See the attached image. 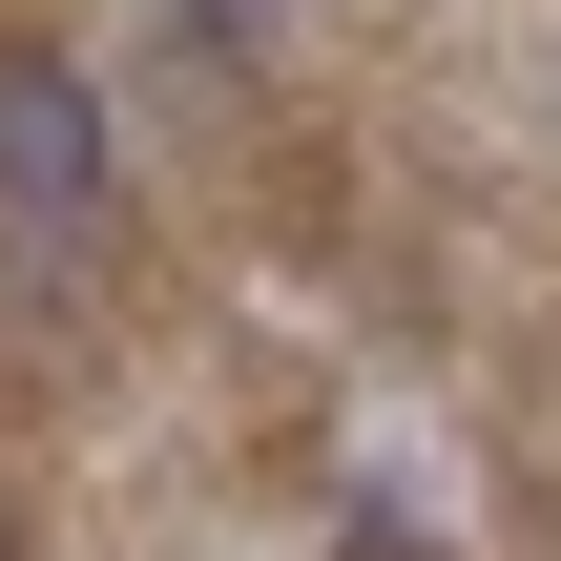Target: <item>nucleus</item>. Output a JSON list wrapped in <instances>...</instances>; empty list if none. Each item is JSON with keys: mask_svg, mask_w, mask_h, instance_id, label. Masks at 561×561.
<instances>
[{"mask_svg": "<svg viewBox=\"0 0 561 561\" xmlns=\"http://www.w3.org/2000/svg\"><path fill=\"white\" fill-rule=\"evenodd\" d=\"M104 208V104L83 62H0V229H83Z\"/></svg>", "mask_w": 561, "mask_h": 561, "instance_id": "nucleus-1", "label": "nucleus"}, {"mask_svg": "<svg viewBox=\"0 0 561 561\" xmlns=\"http://www.w3.org/2000/svg\"><path fill=\"white\" fill-rule=\"evenodd\" d=\"M167 21H208V42H271V21H291V0H167Z\"/></svg>", "mask_w": 561, "mask_h": 561, "instance_id": "nucleus-2", "label": "nucleus"}, {"mask_svg": "<svg viewBox=\"0 0 561 561\" xmlns=\"http://www.w3.org/2000/svg\"><path fill=\"white\" fill-rule=\"evenodd\" d=\"M354 561H437V541H416V520H354Z\"/></svg>", "mask_w": 561, "mask_h": 561, "instance_id": "nucleus-3", "label": "nucleus"}]
</instances>
